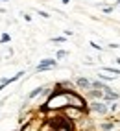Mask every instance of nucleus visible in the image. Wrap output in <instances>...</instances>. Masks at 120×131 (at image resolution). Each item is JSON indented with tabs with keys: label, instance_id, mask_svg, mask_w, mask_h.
<instances>
[{
	"label": "nucleus",
	"instance_id": "1",
	"mask_svg": "<svg viewBox=\"0 0 120 131\" xmlns=\"http://www.w3.org/2000/svg\"><path fill=\"white\" fill-rule=\"evenodd\" d=\"M102 92H105V94H102V98H104L105 102H116V100H120V94H118V92H115V91H111L107 85H104Z\"/></svg>",
	"mask_w": 120,
	"mask_h": 131
},
{
	"label": "nucleus",
	"instance_id": "2",
	"mask_svg": "<svg viewBox=\"0 0 120 131\" xmlns=\"http://www.w3.org/2000/svg\"><path fill=\"white\" fill-rule=\"evenodd\" d=\"M56 65H57V61H56V59H42L41 63L37 65V68H35V70H37V72H42V70H50V68H54Z\"/></svg>",
	"mask_w": 120,
	"mask_h": 131
},
{
	"label": "nucleus",
	"instance_id": "3",
	"mask_svg": "<svg viewBox=\"0 0 120 131\" xmlns=\"http://www.w3.org/2000/svg\"><path fill=\"white\" fill-rule=\"evenodd\" d=\"M92 113H98V115H105V113L109 111V107L105 105L104 102H94V103H91V107H89Z\"/></svg>",
	"mask_w": 120,
	"mask_h": 131
},
{
	"label": "nucleus",
	"instance_id": "4",
	"mask_svg": "<svg viewBox=\"0 0 120 131\" xmlns=\"http://www.w3.org/2000/svg\"><path fill=\"white\" fill-rule=\"evenodd\" d=\"M20 76H24V72H22V70H20V72H17V74H15L13 78H6V80H4L2 83H0V92H2V91H4V87H7L9 83H15V81L19 80Z\"/></svg>",
	"mask_w": 120,
	"mask_h": 131
},
{
	"label": "nucleus",
	"instance_id": "5",
	"mask_svg": "<svg viewBox=\"0 0 120 131\" xmlns=\"http://www.w3.org/2000/svg\"><path fill=\"white\" fill-rule=\"evenodd\" d=\"M76 85H78L80 89H91V81L87 78H78V80H76Z\"/></svg>",
	"mask_w": 120,
	"mask_h": 131
},
{
	"label": "nucleus",
	"instance_id": "6",
	"mask_svg": "<svg viewBox=\"0 0 120 131\" xmlns=\"http://www.w3.org/2000/svg\"><path fill=\"white\" fill-rule=\"evenodd\" d=\"M87 98H92V100H100V98H102V91H100V89H92V91L87 94Z\"/></svg>",
	"mask_w": 120,
	"mask_h": 131
},
{
	"label": "nucleus",
	"instance_id": "7",
	"mask_svg": "<svg viewBox=\"0 0 120 131\" xmlns=\"http://www.w3.org/2000/svg\"><path fill=\"white\" fill-rule=\"evenodd\" d=\"M42 91H45V89H42V87H37V89H33L30 94H28V98H35V96H39Z\"/></svg>",
	"mask_w": 120,
	"mask_h": 131
},
{
	"label": "nucleus",
	"instance_id": "8",
	"mask_svg": "<svg viewBox=\"0 0 120 131\" xmlns=\"http://www.w3.org/2000/svg\"><path fill=\"white\" fill-rule=\"evenodd\" d=\"M113 127H115L113 122H104V124H102V129L104 131H113Z\"/></svg>",
	"mask_w": 120,
	"mask_h": 131
},
{
	"label": "nucleus",
	"instance_id": "9",
	"mask_svg": "<svg viewBox=\"0 0 120 131\" xmlns=\"http://www.w3.org/2000/svg\"><path fill=\"white\" fill-rule=\"evenodd\" d=\"M100 76V80H104V81H113L115 80V76H105V74H98Z\"/></svg>",
	"mask_w": 120,
	"mask_h": 131
},
{
	"label": "nucleus",
	"instance_id": "10",
	"mask_svg": "<svg viewBox=\"0 0 120 131\" xmlns=\"http://www.w3.org/2000/svg\"><path fill=\"white\" fill-rule=\"evenodd\" d=\"M65 56H67V50H59L57 52V59H63Z\"/></svg>",
	"mask_w": 120,
	"mask_h": 131
},
{
	"label": "nucleus",
	"instance_id": "11",
	"mask_svg": "<svg viewBox=\"0 0 120 131\" xmlns=\"http://www.w3.org/2000/svg\"><path fill=\"white\" fill-rule=\"evenodd\" d=\"M67 41V37H54L52 39V42H65Z\"/></svg>",
	"mask_w": 120,
	"mask_h": 131
},
{
	"label": "nucleus",
	"instance_id": "12",
	"mask_svg": "<svg viewBox=\"0 0 120 131\" xmlns=\"http://www.w3.org/2000/svg\"><path fill=\"white\" fill-rule=\"evenodd\" d=\"M37 13H39L41 17H45V19H50V13H46V11H41V9H37Z\"/></svg>",
	"mask_w": 120,
	"mask_h": 131
},
{
	"label": "nucleus",
	"instance_id": "13",
	"mask_svg": "<svg viewBox=\"0 0 120 131\" xmlns=\"http://www.w3.org/2000/svg\"><path fill=\"white\" fill-rule=\"evenodd\" d=\"M7 41H9V33H4L2 39H0V42H7Z\"/></svg>",
	"mask_w": 120,
	"mask_h": 131
},
{
	"label": "nucleus",
	"instance_id": "14",
	"mask_svg": "<svg viewBox=\"0 0 120 131\" xmlns=\"http://www.w3.org/2000/svg\"><path fill=\"white\" fill-rule=\"evenodd\" d=\"M91 46H92V48H96V50H102V46L98 45V42H94V41H91Z\"/></svg>",
	"mask_w": 120,
	"mask_h": 131
},
{
	"label": "nucleus",
	"instance_id": "15",
	"mask_svg": "<svg viewBox=\"0 0 120 131\" xmlns=\"http://www.w3.org/2000/svg\"><path fill=\"white\" fill-rule=\"evenodd\" d=\"M113 9H115V6H113V7H105V9H104V13H111Z\"/></svg>",
	"mask_w": 120,
	"mask_h": 131
},
{
	"label": "nucleus",
	"instance_id": "16",
	"mask_svg": "<svg viewBox=\"0 0 120 131\" xmlns=\"http://www.w3.org/2000/svg\"><path fill=\"white\" fill-rule=\"evenodd\" d=\"M61 2H63V4H68V2H70V0H61Z\"/></svg>",
	"mask_w": 120,
	"mask_h": 131
},
{
	"label": "nucleus",
	"instance_id": "17",
	"mask_svg": "<svg viewBox=\"0 0 120 131\" xmlns=\"http://www.w3.org/2000/svg\"><path fill=\"white\" fill-rule=\"evenodd\" d=\"M116 61H118V63H120V57H118V59H116Z\"/></svg>",
	"mask_w": 120,
	"mask_h": 131
},
{
	"label": "nucleus",
	"instance_id": "18",
	"mask_svg": "<svg viewBox=\"0 0 120 131\" xmlns=\"http://www.w3.org/2000/svg\"><path fill=\"white\" fill-rule=\"evenodd\" d=\"M2 2H7V0H2Z\"/></svg>",
	"mask_w": 120,
	"mask_h": 131
},
{
	"label": "nucleus",
	"instance_id": "19",
	"mask_svg": "<svg viewBox=\"0 0 120 131\" xmlns=\"http://www.w3.org/2000/svg\"><path fill=\"white\" fill-rule=\"evenodd\" d=\"M116 2H120V0H116Z\"/></svg>",
	"mask_w": 120,
	"mask_h": 131
}]
</instances>
